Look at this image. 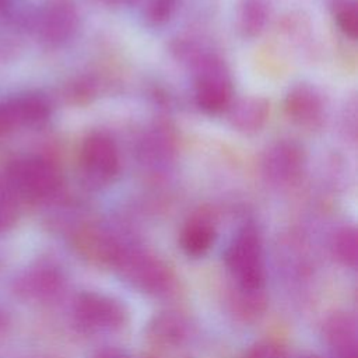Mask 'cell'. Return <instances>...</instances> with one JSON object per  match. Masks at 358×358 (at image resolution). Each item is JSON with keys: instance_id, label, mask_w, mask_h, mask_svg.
Listing matches in <instances>:
<instances>
[{"instance_id": "obj_2", "label": "cell", "mask_w": 358, "mask_h": 358, "mask_svg": "<svg viewBox=\"0 0 358 358\" xmlns=\"http://www.w3.org/2000/svg\"><path fill=\"white\" fill-rule=\"evenodd\" d=\"M6 183L15 196L43 201L57 193L62 179L56 165L48 158L25 157L10 164Z\"/></svg>"}, {"instance_id": "obj_1", "label": "cell", "mask_w": 358, "mask_h": 358, "mask_svg": "<svg viewBox=\"0 0 358 358\" xmlns=\"http://www.w3.org/2000/svg\"><path fill=\"white\" fill-rule=\"evenodd\" d=\"M115 271L133 288L148 295H164L172 287L168 266L152 253L122 243L110 264Z\"/></svg>"}, {"instance_id": "obj_8", "label": "cell", "mask_w": 358, "mask_h": 358, "mask_svg": "<svg viewBox=\"0 0 358 358\" xmlns=\"http://www.w3.org/2000/svg\"><path fill=\"white\" fill-rule=\"evenodd\" d=\"M303 165V150L289 140H280L271 144L262 158V172L273 185L294 183L301 176Z\"/></svg>"}, {"instance_id": "obj_5", "label": "cell", "mask_w": 358, "mask_h": 358, "mask_svg": "<svg viewBox=\"0 0 358 358\" xmlns=\"http://www.w3.org/2000/svg\"><path fill=\"white\" fill-rule=\"evenodd\" d=\"M80 162L87 182L96 187L110 183L120 171L116 143L103 131H92L83 140Z\"/></svg>"}, {"instance_id": "obj_23", "label": "cell", "mask_w": 358, "mask_h": 358, "mask_svg": "<svg viewBox=\"0 0 358 358\" xmlns=\"http://www.w3.org/2000/svg\"><path fill=\"white\" fill-rule=\"evenodd\" d=\"M14 0H0V14H7L13 10Z\"/></svg>"}, {"instance_id": "obj_14", "label": "cell", "mask_w": 358, "mask_h": 358, "mask_svg": "<svg viewBox=\"0 0 358 358\" xmlns=\"http://www.w3.org/2000/svg\"><path fill=\"white\" fill-rule=\"evenodd\" d=\"M215 241V227L204 215L190 218L180 232V246L190 257L206 255Z\"/></svg>"}, {"instance_id": "obj_15", "label": "cell", "mask_w": 358, "mask_h": 358, "mask_svg": "<svg viewBox=\"0 0 358 358\" xmlns=\"http://www.w3.org/2000/svg\"><path fill=\"white\" fill-rule=\"evenodd\" d=\"M268 21V4L266 0H241L236 11V24L242 35L257 36Z\"/></svg>"}, {"instance_id": "obj_6", "label": "cell", "mask_w": 358, "mask_h": 358, "mask_svg": "<svg viewBox=\"0 0 358 358\" xmlns=\"http://www.w3.org/2000/svg\"><path fill=\"white\" fill-rule=\"evenodd\" d=\"M78 27V13L71 0H49L35 18L39 39L49 46H60L71 39Z\"/></svg>"}, {"instance_id": "obj_4", "label": "cell", "mask_w": 358, "mask_h": 358, "mask_svg": "<svg viewBox=\"0 0 358 358\" xmlns=\"http://www.w3.org/2000/svg\"><path fill=\"white\" fill-rule=\"evenodd\" d=\"M76 324L88 333H108L123 327L127 312L123 303L99 292H81L73 303Z\"/></svg>"}, {"instance_id": "obj_21", "label": "cell", "mask_w": 358, "mask_h": 358, "mask_svg": "<svg viewBox=\"0 0 358 358\" xmlns=\"http://www.w3.org/2000/svg\"><path fill=\"white\" fill-rule=\"evenodd\" d=\"M245 358H287L285 351L275 343H257L248 350Z\"/></svg>"}, {"instance_id": "obj_24", "label": "cell", "mask_w": 358, "mask_h": 358, "mask_svg": "<svg viewBox=\"0 0 358 358\" xmlns=\"http://www.w3.org/2000/svg\"><path fill=\"white\" fill-rule=\"evenodd\" d=\"M98 1H101V3H103L106 6H119V4H122L126 0H98Z\"/></svg>"}, {"instance_id": "obj_7", "label": "cell", "mask_w": 358, "mask_h": 358, "mask_svg": "<svg viewBox=\"0 0 358 358\" xmlns=\"http://www.w3.org/2000/svg\"><path fill=\"white\" fill-rule=\"evenodd\" d=\"M196 78L194 99L197 106L207 113H220L232 102L231 81L222 66L213 57L204 59Z\"/></svg>"}, {"instance_id": "obj_26", "label": "cell", "mask_w": 358, "mask_h": 358, "mask_svg": "<svg viewBox=\"0 0 358 358\" xmlns=\"http://www.w3.org/2000/svg\"><path fill=\"white\" fill-rule=\"evenodd\" d=\"M35 358H43V357H35Z\"/></svg>"}, {"instance_id": "obj_11", "label": "cell", "mask_w": 358, "mask_h": 358, "mask_svg": "<svg viewBox=\"0 0 358 358\" xmlns=\"http://www.w3.org/2000/svg\"><path fill=\"white\" fill-rule=\"evenodd\" d=\"M284 109L289 119L301 126L316 124L323 113V102L319 92L309 84L299 83L285 95Z\"/></svg>"}, {"instance_id": "obj_10", "label": "cell", "mask_w": 358, "mask_h": 358, "mask_svg": "<svg viewBox=\"0 0 358 358\" xmlns=\"http://www.w3.org/2000/svg\"><path fill=\"white\" fill-rule=\"evenodd\" d=\"M324 340L334 358H358V326L348 312L333 313L324 323Z\"/></svg>"}, {"instance_id": "obj_3", "label": "cell", "mask_w": 358, "mask_h": 358, "mask_svg": "<svg viewBox=\"0 0 358 358\" xmlns=\"http://www.w3.org/2000/svg\"><path fill=\"white\" fill-rule=\"evenodd\" d=\"M225 266L235 285L242 288H264L263 245L255 227L238 231L225 250Z\"/></svg>"}, {"instance_id": "obj_9", "label": "cell", "mask_w": 358, "mask_h": 358, "mask_svg": "<svg viewBox=\"0 0 358 358\" xmlns=\"http://www.w3.org/2000/svg\"><path fill=\"white\" fill-rule=\"evenodd\" d=\"M64 287L62 271L50 263H39L15 280V292L31 301L48 302L57 298Z\"/></svg>"}, {"instance_id": "obj_18", "label": "cell", "mask_w": 358, "mask_h": 358, "mask_svg": "<svg viewBox=\"0 0 358 358\" xmlns=\"http://www.w3.org/2000/svg\"><path fill=\"white\" fill-rule=\"evenodd\" d=\"M330 13L340 31L351 39L358 35V1L357 0H330Z\"/></svg>"}, {"instance_id": "obj_12", "label": "cell", "mask_w": 358, "mask_h": 358, "mask_svg": "<svg viewBox=\"0 0 358 358\" xmlns=\"http://www.w3.org/2000/svg\"><path fill=\"white\" fill-rule=\"evenodd\" d=\"M147 336L155 347L176 348L189 340L190 326L179 312H161L150 322Z\"/></svg>"}, {"instance_id": "obj_19", "label": "cell", "mask_w": 358, "mask_h": 358, "mask_svg": "<svg viewBox=\"0 0 358 358\" xmlns=\"http://www.w3.org/2000/svg\"><path fill=\"white\" fill-rule=\"evenodd\" d=\"M141 18L150 25H162L173 15L178 0H134Z\"/></svg>"}, {"instance_id": "obj_22", "label": "cell", "mask_w": 358, "mask_h": 358, "mask_svg": "<svg viewBox=\"0 0 358 358\" xmlns=\"http://www.w3.org/2000/svg\"><path fill=\"white\" fill-rule=\"evenodd\" d=\"M94 358H130V357L117 348H102L94 355Z\"/></svg>"}, {"instance_id": "obj_20", "label": "cell", "mask_w": 358, "mask_h": 358, "mask_svg": "<svg viewBox=\"0 0 358 358\" xmlns=\"http://www.w3.org/2000/svg\"><path fill=\"white\" fill-rule=\"evenodd\" d=\"M18 218L17 196L7 183L0 182V234L10 231Z\"/></svg>"}, {"instance_id": "obj_25", "label": "cell", "mask_w": 358, "mask_h": 358, "mask_svg": "<svg viewBox=\"0 0 358 358\" xmlns=\"http://www.w3.org/2000/svg\"><path fill=\"white\" fill-rule=\"evenodd\" d=\"M296 358H320V357L316 355V354H302V355H299Z\"/></svg>"}, {"instance_id": "obj_16", "label": "cell", "mask_w": 358, "mask_h": 358, "mask_svg": "<svg viewBox=\"0 0 358 358\" xmlns=\"http://www.w3.org/2000/svg\"><path fill=\"white\" fill-rule=\"evenodd\" d=\"M229 303L232 312L243 320L257 319L266 309V292L264 288H242L234 285Z\"/></svg>"}, {"instance_id": "obj_13", "label": "cell", "mask_w": 358, "mask_h": 358, "mask_svg": "<svg viewBox=\"0 0 358 358\" xmlns=\"http://www.w3.org/2000/svg\"><path fill=\"white\" fill-rule=\"evenodd\" d=\"M228 119L232 127L241 133L259 131L268 116V102L260 96H245L228 106Z\"/></svg>"}, {"instance_id": "obj_17", "label": "cell", "mask_w": 358, "mask_h": 358, "mask_svg": "<svg viewBox=\"0 0 358 358\" xmlns=\"http://www.w3.org/2000/svg\"><path fill=\"white\" fill-rule=\"evenodd\" d=\"M334 257L345 267L355 268L358 262V236L354 227L340 228L331 241Z\"/></svg>"}]
</instances>
